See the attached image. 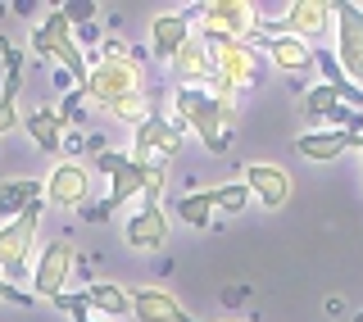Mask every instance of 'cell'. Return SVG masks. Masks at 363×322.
Segmentation results:
<instances>
[{
  "label": "cell",
  "instance_id": "cell-15",
  "mask_svg": "<svg viewBox=\"0 0 363 322\" xmlns=\"http://www.w3.org/2000/svg\"><path fill=\"white\" fill-rule=\"evenodd\" d=\"M132 313H136V322H196L168 291H136Z\"/></svg>",
  "mask_w": 363,
  "mask_h": 322
},
{
  "label": "cell",
  "instance_id": "cell-24",
  "mask_svg": "<svg viewBox=\"0 0 363 322\" xmlns=\"http://www.w3.org/2000/svg\"><path fill=\"white\" fill-rule=\"evenodd\" d=\"M218 209V187L213 191H196V195H186V200H177V218L186 227H209V213Z\"/></svg>",
  "mask_w": 363,
  "mask_h": 322
},
{
  "label": "cell",
  "instance_id": "cell-8",
  "mask_svg": "<svg viewBox=\"0 0 363 322\" xmlns=\"http://www.w3.org/2000/svg\"><path fill=\"white\" fill-rule=\"evenodd\" d=\"M41 209L45 200L28 204L18 218H9L5 227H0V263H5L9 272H23V263L32 255V240H37V223H41Z\"/></svg>",
  "mask_w": 363,
  "mask_h": 322
},
{
  "label": "cell",
  "instance_id": "cell-11",
  "mask_svg": "<svg viewBox=\"0 0 363 322\" xmlns=\"http://www.w3.org/2000/svg\"><path fill=\"white\" fill-rule=\"evenodd\" d=\"M86 191H91V172L82 164H60L50 172V182H45V195L55 204H68V209H82Z\"/></svg>",
  "mask_w": 363,
  "mask_h": 322
},
{
  "label": "cell",
  "instance_id": "cell-26",
  "mask_svg": "<svg viewBox=\"0 0 363 322\" xmlns=\"http://www.w3.org/2000/svg\"><path fill=\"white\" fill-rule=\"evenodd\" d=\"M82 105H86V91H82V87L68 91L64 105H60V123H82Z\"/></svg>",
  "mask_w": 363,
  "mask_h": 322
},
{
  "label": "cell",
  "instance_id": "cell-17",
  "mask_svg": "<svg viewBox=\"0 0 363 322\" xmlns=\"http://www.w3.org/2000/svg\"><path fill=\"white\" fill-rule=\"evenodd\" d=\"M268 50V60L277 64V68H286V73L295 77H304V73H313L318 60H313V50L304 41H295V37H268V41H259Z\"/></svg>",
  "mask_w": 363,
  "mask_h": 322
},
{
  "label": "cell",
  "instance_id": "cell-14",
  "mask_svg": "<svg viewBox=\"0 0 363 322\" xmlns=\"http://www.w3.org/2000/svg\"><path fill=\"white\" fill-rule=\"evenodd\" d=\"M245 187L255 191L268 209H281V204H286V195H291V177L281 168H272V164H250L245 168Z\"/></svg>",
  "mask_w": 363,
  "mask_h": 322
},
{
  "label": "cell",
  "instance_id": "cell-18",
  "mask_svg": "<svg viewBox=\"0 0 363 322\" xmlns=\"http://www.w3.org/2000/svg\"><path fill=\"white\" fill-rule=\"evenodd\" d=\"M173 73L182 77V82H204V87L218 77V73H213V55H209L204 41H186V45H182L177 60H173Z\"/></svg>",
  "mask_w": 363,
  "mask_h": 322
},
{
  "label": "cell",
  "instance_id": "cell-20",
  "mask_svg": "<svg viewBox=\"0 0 363 322\" xmlns=\"http://www.w3.org/2000/svg\"><path fill=\"white\" fill-rule=\"evenodd\" d=\"M5 64H9V77H5V96H0V136L18 128V77H23V55H18V50H5Z\"/></svg>",
  "mask_w": 363,
  "mask_h": 322
},
{
  "label": "cell",
  "instance_id": "cell-2",
  "mask_svg": "<svg viewBox=\"0 0 363 322\" xmlns=\"http://www.w3.org/2000/svg\"><path fill=\"white\" fill-rule=\"evenodd\" d=\"M173 105H177V123L191 128V132H200V141L209 145L213 155H223L227 145H232V128H236L232 100L209 96L204 87H182L173 96Z\"/></svg>",
  "mask_w": 363,
  "mask_h": 322
},
{
  "label": "cell",
  "instance_id": "cell-4",
  "mask_svg": "<svg viewBox=\"0 0 363 322\" xmlns=\"http://www.w3.org/2000/svg\"><path fill=\"white\" fill-rule=\"evenodd\" d=\"M204 45H209V55H213V73H218L227 87H259L268 77V60L250 41L209 37Z\"/></svg>",
  "mask_w": 363,
  "mask_h": 322
},
{
  "label": "cell",
  "instance_id": "cell-13",
  "mask_svg": "<svg viewBox=\"0 0 363 322\" xmlns=\"http://www.w3.org/2000/svg\"><path fill=\"white\" fill-rule=\"evenodd\" d=\"M123 236H128L132 250H159L168 240V213L159 209V204H145L141 213L128 218V227H123Z\"/></svg>",
  "mask_w": 363,
  "mask_h": 322
},
{
  "label": "cell",
  "instance_id": "cell-30",
  "mask_svg": "<svg viewBox=\"0 0 363 322\" xmlns=\"http://www.w3.org/2000/svg\"><path fill=\"white\" fill-rule=\"evenodd\" d=\"M113 213V204L105 200V204H82V218H91V223H100V218H109Z\"/></svg>",
  "mask_w": 363,
  "mask_h": 322
},
{
  "label": "cell",
  "instance_id": "cell-5",
  "mask_svg": "<svg viewBox=\"0 0 363 322\" xmlns=\"http://www.w3.org/2000/svg\"><path fill=\"white\" fill-rule=\"evenodd\" d=\"M68 28H73V23L64 18V9H55V14L45 18L37 32H32V50H37V55H55L64 73L73 77L77 87H86V73H91V68L82 60V50L73 45V32H68Z\"/></svg>",
  "mask_w": 363,
  "mask_h": 322
},
{
  "label": "cell",
  "instance_id": "cell-12",
  "mask_svg": "<svg viewBox=\"0 0 363 322\" xmlns=\"http://www.w3.org/2000/svg\"><path fill=\"white\" fill-rule=\"evenodd\" d=\"M327 23H332V5H323V0H295L291 14L281 18V28H286V37L295 41H313L327 32Z\"/></svg>",
  "mask_w": 363,
  "mask_h": 322
},
{
  "label": "cell",
  "instance_id": "cell-9",
  "mask_svg": "<svg viewBox=\"0 0 363 322\" xmlns=\"http://www.w3.org/2000/svg\"><path fill=\"white\" fill-rule=\"evenodd\" d=\"M336 9V64L363 82V5H332Z\"/></svg>",
  "mask_w": 363,
  "mask_h": 322
},
{
  "label": "cell",
  "instance_id": "cell-22",
  "mask_svg": "<svg viewBox=\"0 0 363 322\" xmlns=\"http://www.w3.org/2000/svg\"><path fill=\"white\" fill-rule=\"evenodd\" d=\"M45 195L41 182H32V177H18V182H5L0 187V218H18L28 204H37Z\"/></svg>",
  "mask_w": 363,
  "mask_h": 322
},
{
  "label": "cell",
  "instance_id": "cell-27",
  "mask_svg": "<svg viewBox=\"0 0 363 322\" xmlns=\"http://www.w3.org/2000/svg\"><path fill=\"white\" fill-rule=\"evenodd\" d=\"M245 200H250V187H241V182L218 187V209H245Z\"/></svg>",
  "mask_w": 363,
  "mask_h": 322
},
{
  "label": "cell",
  "instance_id": "cell-28",
  "mask_svg": "<svg viewBox=\"0 0 363 322\" xmlns=\"http://www.w3.org/2000/svg\"><path fill=\"white\" fill-rule=\"evenodd\" d=\"M0 304H32V295L18 291L14 282H0Z\"/></svg>",
  "mask_w": 363,
  "mask_h": 322
},
{
  "label": "cell",
  "instance_id": "cell-6",
  "mask_svg": "<svg viewBox=\"0 0 363 322\" xmlns=\"http://www.w3.org/2000/svg\"><path fill=\"white\" fill-rule=\"evenodd\" d=\"M186 14L204 23V41H209V37L245 41L250 32L259 28V14H255V5H245V0H209V5H191Z\"/></svg>",
  "mask_w": 363,
  "mask_h": 322
},
{
  "label": "cell",
  "instance_id": "cell-19",
  "mask_svg": "<svg viewBox=\"0 0 363 322\" xmlns=\"http://www.w3.org/2000/svg\"><path fill=\"white\" fill-rule=\"evenodd\" d=\"M354 141H359L354 132H336V128H332V132H309V136H300V141H295V150H300L304 159H318V164H327V159L354 150Z\"/></svg>",
  "mask_w": 363,
  "mask_h": 322
},
{
  "label": "cell",
  "instance_id": "cell-23",
  "mask_svg": "<svg viewBox=\"0 0 363 322\" xmlns=\"http://www.w3.org/2000/svg\"><path fill=\"white\" fill-rule=\"evenodd\" d=\"M23 128H28V136L41 145L45 155H60V141H64V123L55 109H37L32 118H23Z\"/></svg>",
  "mask_w": 363,
  "mask_h": 322
},
{
  "label": "cell",
  "instance_id": "cell-3",
  "mask_svg": "<svg viewBox=\"0 0 363 322\" xmlns=\"http://www.w3.org/2000/svg\"><path fill=\"white\" fill-rule=\"evenodd\" d=\"M96 168L100 172H109V204L118 209V204H128L132 195H141L145 204H159V191H164V182H168V164H141V159H132V155H96Z\"/></svg>",
  "mask_w": 363,
  "mask_h": 322
},
{
  "label": "cell",
  "instance_id": "cell-7",
  "mask_svg": "<svg viewBox=\"0 0 363 322\" xmlns=\"http://www.w3.org/2000/svg\"><path fill=\"white\" fill-rule=\"evenodd\" d=\"M182 123L173 118H136V145H132V159H141V164H164L168 155H177L182 150Z\"/></svg>",
  "mask_w": 363,
  "mask_h": 322
},
{
  "label": "cell",
  "instance_id": "cell-25",
  "mask_svg": "<svg viewBox=\"0 0 363 322\" xmlns=\"http://www.w3.org/2000/svg\"><path fill=\"white\" fill-rule=\"evenodd\" d=\"M304 109H309L313 118H327V123H332V118H336V109H340V96H336V91L323 82V87H313V91H309Z\"/></svg>",
  "mask_w": 363,
  "mask_h": 322
},
{
  "label": "cell",
  "instance_id": "cell-32",
  "mask_svg": "<svg viewBox=\"0 0 363 322\" xmlns=\"http://www.w3.org/2000/svg\"><path fill=\"white\" fill-rule=\"evenodd\" d=\"M77 322H91V318H77Z\"/></svg>",
  "mask_w": 363,
  "mask_h": 322
},
{
  "label": "cell",
  "instance_id": "cell-10",
  "mask_svg": "<svg viewBox=\"0 0 363 322\" xmlns=\"http://www.w3.org/2000/svg\"><path fill=\"white\" fill-rule=\"evenodd\" d=\"M68 272H73V250H68L64 240H55V245H45V255H41V263H37V272H32V291L45 295V300H60Z\"/></svg>",
  "mask_w": 363,
  "mask_h": 322
},
{
  "label": "cell",
  "instance_id": "cell-21",
  "mask_svg": "<svg viewBox=\"0 0 363 322\" xmlns=\"http://www.w3.org/2000/svg\"><path fill=\"white\" fill-rule=\"evenodd\" d=\"M86 295V313L96 309V313H105V318H123V313H132V295L123 291V286H113V282H96Z\"/></svg>",
  "mask_w": 363,
  "mask_h": 322
},
{
  "label": "cell",
  "instance_id": "cell-1",
  "mask_svg": "<svg viewBox=\"0 0 363 322\" xmlns=\"http://www.w3.org/2000/svg\"><path fill=\"white\" fill-rule=\"evenodd\" d=\"M86 100L100 109H109L113 118H136V109H141V73H136V64L128 55H105V60H96V68L86 73Z\"/></svg>",
  "mask_w": 363,
  "mask_h": 322
},
{
  "label": "cell",
  "instance_id": "cell-33",
  "mask_svg": "<svg viewBox=\"0 0 363 322\" xmlns=\"http://www.w3.org/2000/svg\"><path fill=\"white\" fill-rule=\"evenodd\" d=\"M359 322H363V313H359Z\"/></svg>",
  "mask_w": 363,
  "mask_h": 322
},
{
  "label": "cell",
  "instance_id": "cell-29",
  "mask_svg": "<svg viewBox=\"0 0 363 322\" xmlns=\"http://www.w3.org/2000/svg\"><path fill=\"white\" fill-rule=\"evenodd\" d=\"M91 14H96L91 5H68V9H64V18H68V23H91Z\"/></svg>",
  "mask_w": 363,
  "mask_h": 322
},
{
  "label": "cell",
  "instance_id": "cell-31",
  "mask_svg": "<svg viewBox=\"0 0 363 322\" xmlns=\"http://www.w3.org/2000/svg\"><path fill=\"white\" fill-rule=\"evenodd\" d=\"M354 150H363V136H359V141H354Z\"/></svg>",
  "mask_w": 363,
  "mask_h": 322
},
{
  "label": "cell",
  "instance_id": "cell-16",
  "mask_svg": "<svg viewBox=\"0 0 363 322\" xmlns=\"http://www.w3.org/2000/svg\"><path fill=\"white\" fill-rule=\"evenodd\" d=\"M191 41V14H164L150 23V45L159 60H177V50Z\"/></svg>",
  "mask_w": 363,
  "mask_h": 322
}]
</instances>
